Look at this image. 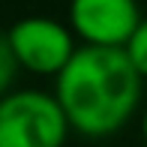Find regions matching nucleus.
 I'll use <instances>...</instances> for the list:
<instances>
[{
	"mask_svg": "<svg viewBox=\"0 0 147 147\" xmlns=\"http://www.w3.org/2000/svg\"><path fill=\"white\" fill-rule=\"evenodd\" d=\"M141 132H144V141H147V111H144V117H141Z\"/></svg>",
	"mask_w": 147,
	"mask_h": 147,
	"instance_id": "7",
	"label": "nucleus"
},
{
	"mask_svg": "<svg viewBox=\"0 0 147 147\" xmlns=\"http://www.w3.org/2000/svg\"><path fill=\"white\" fill-rule=\"evenodd\" d=\"M144 78L123 48L81 45L54 78V96L75 132L105 138L123 129L138 111Z\"/></svg>",
	"mask_w": 147,
	"mask_h": 147,
	"instance_id": "1",
	"label": "nucleus"
},
{
	"mask_svg": "<svg viewBox=\"0 0 147 147\" xmlns=\"http://www.w3.org/2000/svg\"><path fill=\"white\" fill-rule=\"evenodd\" d=\"M123 51L129 54L132 66L138 69V75H141V78H147V15H144V21L138 24V30L132 33L129 45H126Z\"/></svg>",
	"mask_w": 147,
	"mask_h": 147,
	"instance_id": "6",
	"label": "nucleus"
},
{
	"mask_svg": "<svg viewBox=\"0 0 147 147\" xmlns=\"http://www.w3.org/2000/svg\"><path fill=\"white\" fill-rule=\"evenodd\" d=\"M69 129L54 93L12 90L0 99V147H63Z\"/></svg>",
	"mask_w": 147,
	"mask_h": 147,
	"instance_id": "2",
	"label": "nucleus"
},
{
	"mask_svg": "<svg viewBox=\"0 0 147 147\" xmlns=\"http://www.w3.org/2000/svg\"><path fill=\"white\" fill-rule=\"evenodd\" d=\"M9 45L15 51L21 69L33 72V75H60L75 57L81 45H75V33L69 24L54 21L45 15H27L15 21L9 30Z\"/></svg>",
	"mask_w": 147,
	"mask_h": 147,
	"instance_id": "3",
	"label": "nucleus"
},
{
	"mask_svg": "<svg viewBox=\"0 0 147 147\" xmlns=\"http://www.w3.org/2000/svg\"><path fill=\"white\" fill-rule=\"evenodd\" d=\"M18 69H21V63H18L15 51H12V45H9V36L0 33V99L12 93V84H15Z\"/></svg>",
	"mask_w": 147,
	"mask_h": 147,
	"instance_id": "5",
	"label": "nucleus"
},
{
	"mask_svg": "<svg viewBox=\"0 0 147 147\" xmlns=\"http://www.w3.org/2000/svg\"><path fill=\"white\" fill-rule=\"evenodd\" d=\"M141 21L138 0H69V27L93 48H126Z\"/></svg>",
	"mask_w": 147,
	"mask_h": 147,
	"instance_id": "4",
	"label": "nucleus"
}]
</instances>
